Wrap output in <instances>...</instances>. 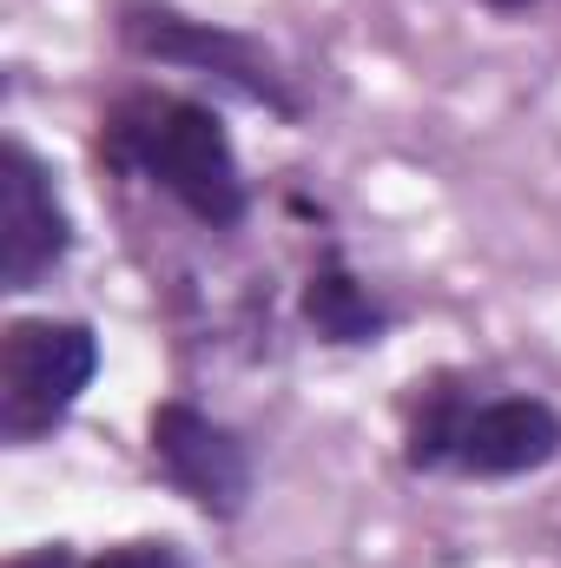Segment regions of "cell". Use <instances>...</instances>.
Masks as SVG:
<instances>
[{"label":"cell","mask_w":561,"mask_h":568,"mask_svg":"<svg viewBox=\"0 0 561 568\" xmlns=\"http://www.w3.org/2000/svg\"><path fill=\"white\" fill-rule=\"evenodd\" d=\"M93 152L106 172L159 192L198 232H238L252 219V179L225 113L198 93L172 87H126L100 106Z\"/></svg>","instance_id":"obj_1"},{"label":"cell","mask_w":561,"mask_h":568,"mask_svg":"<svg viewBox=\"0 0 561 568\" xmlns=\"http://www.w3.org/2000/svg\"><path fill=\"white\" fill-rule=\"evenodd\" d=\"M561 463V410L542 390L436 371L404 397V469L429 483H522Z\"/></svg>","instance_id":"obj_2"},{"label":"cell","mask_w":561,"mask_h":568,"mask_svg":"<svg viewBox=\"0 0 561 568\" xmlns=\"http://www.w3.org/2000/svg\"><path fill=\"white\" fill-rule=\"evenodd\" d=\"M113 33L140 67H165V73H192L212 93L272 113L278 126H304V87L284 67V53L265 33H245L232 20L192 13L178 0H120L113 7Z\"/></svg>","instance_id":"obj_3"},{"label":"cell","mask_w":561,"mask_h":568,"mask_svg":"<svg viewBox=\"0 0 561 568\" xmlns=\"http://www.w3.org/2000/svg\"><path fill=\"white\" fill-rule=\"evenodd\" d=\"M106 371L100 324L86 317H7L0 331V443L40 449L73 424Z\"/></svg>","instance_id":"obj_4"},{"label":"cell","mask_w":561,"mask_h":568,"mask_svg":"<svg viewBox=\"0 0 561 568\" xmlns=\"http://www.w3.org/2000/svg\"><path fill=\"white\" fill-rule=\"evenodd\" d=\"M145 463L205 523H238L258 496L252 436L238 424H225V417H212L192 397H159L145 410Z\"/></svg>","instance_id":"obj_5"},{"label":"cell","mask_w":561,"mask_h":568,"mask_svg":"<svg viewBox=\"0 0 561 568\" xmlns=\"http://www.w3.org/2000/svg\"><path fill=\"white\" fill-rule=\"evenodd\" d=\"M73 252H80V225L47 152L27 133H7L0 140V291L27 297L53 284Z\"/></svg>","instance_id":"obj_6"},{"label":"cell","mask_w":561,"mask_h":568,"mask_svg":"<svg viewBox=\"0 0 561 568\" xmlns=\"http://www.w3.org/2000/svg\"><path fill=\"white\" fill-rule=\"evenodd\" d=\"M297 324H304V337L324 344V351H377V344L404 324V311L384 297V284H370L337 245H330V252L310 258V272L297 284Z\"/></svg>","instance_id":"obj_7"},{"label":"cell","mask_w":561,"mask_h":568,"mask_svg":"<svg viewBox=\"0 0 561 568\" xmlns=\"http://www.w3.org/2000/svg\"><path fill=\"white\" fill-rule=\"evenodd\" d=\"M80 568H198V562H192V549L172 542V536H126V542L93 549Z\"/></svg>","instance_id":"obj_8"},{"label":"cell","mask_w":561,"mask_h":568,"mask_svg":"<svg viewBox=\"0 0 561 568\" xmlns=\"http://www.w3.org/2000/svg\"><path fill=\"white\" fill-rule=\"evenodd\" d=\"M7 568H80V556L67 542H40V549H20Z\"/></svg>","instance_id":"obj_9"},{"label":"cell","mask_w":561,"mask_h":568,"mask_svg":"<svg viewBox=\"0 0 561 568\" xmlns=\"http://www.w3.org/2000/svg\"><path fill=\"white\" fill-rule=\"evenodd\" d=\"M489 13H502V20H522V13H536V7H549V0H482Z\"/></svg>","instance_id":"obj_10"}]
</instances>
